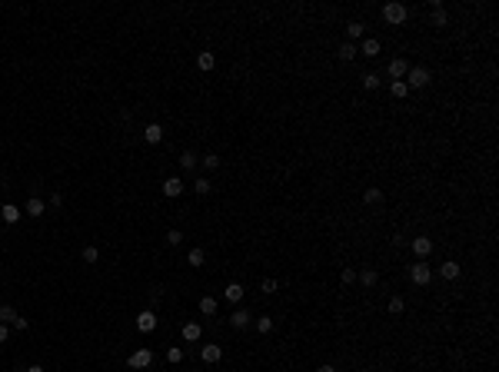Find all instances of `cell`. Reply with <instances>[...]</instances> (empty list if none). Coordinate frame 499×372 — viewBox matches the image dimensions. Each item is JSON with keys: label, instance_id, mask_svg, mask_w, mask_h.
I'll return each mask as SVG.
<instances>
[{"label": "cell", "instance_id": "6da1fadb", "mask_svg": "<svg viewBox=\"0 0 499 372\" xmlns=\"http://www.w3.org/2000/svg\"><path fill=\"white\" fill-rule=\"evenodd\" d=\"M406 17H410V10H406L403 3H396V0L383 7V20H386V23H393V27H403V23H406Z\"/></svg>", "mask_w": 499, "mask_h": 372}, {"label": "cell", "instance_id": "7a4b0ae2", "mask_svg": "<svg viewBox=\"0 0 499 372\" xmlns=\"http://www.w3.org/2000/svg\"><path fill=\"white\" fill-rule=\"evenodd\" d=\"M410 279H413V286H429L432 269L426 266V259H420V263H413V266H410Z\"/></svg>", "mask_w": 499, "mask_h": 372}, {"label": "cell", "instance_id": "3957f363", "mask_svg": "<svg viewBox=\"0 0 499 372\" xmlns=\"http://www.w3.org/2000/svg\"><path fill=\"white\" fill-rule=\"evenodd\" d=\"M429 80H432V73L426 70V66H410V73H406L403 83H406V87H426Z\"/></svg>", "mask_w": 499, "mask_h": 372}, {"label": "cell", "instance_id": "277c9868", "mask_svg": "<svg viewBox=\"0 0 499 372\" xmlns=\"http://www.w3.org/2000/svg\"><path fill=\"white\" fill-rule=\"evenodd\" d=\"M150 362H153V352H150V349L143 346V349L130 352V359H127V366H130V369H146Z\"/></svg>", "mask_w": 499, "mask_h": 372}, {"label": "cell", "instance_id": "5b68a950", "mask_svg": "<svg viewBox=\"0 0 499 372\" xmlns=\"http://www.w3.org/2000/svg\"><path fill=\"white\" fill-rule=\"evenodd\" d=\"M386 73H389V80H406V73H410V63H406L403 57H396V60H389Z\"/></svg>", "mask_w": 499, "mask_h": 372}, {"label": "cell", "instance_id": "8992f818", "mask_svg": "<svg viewBox=\"0 0 499 372\" xmlns=\"http://www.w3.org/2000/svg\"><path fill=\"white\" fill-rule=\"evenodd\" d=\"M137 329H140V332H153L156 329V312L153 309H143V312L137 316Z\"/></svg>", "mask_w": 499, "mask_h": 372}, {"label": "cell", "instance_id": "52a82bcc", "mask_svg": "<svg viewBox=\"0 0 499 372\" xmlns=\"http://www.w3.org/2000/svg\"><path fill=\"white\" fill-rule=\"evenodd\" d=\"M413 252H416L420 259H426V256L432 252V240L429 236H416V240H413Z\"/></svg>", "mask_w": 499, "mask_h": 372}, {"label": "cell", "instance_id": "ba28073f", "mask_svg": "<svg viewBox=\"0 0 499 372\" xmlns=\"http://www.w3.org/2000/svg\"><path fill=\"white\" fill-rule=\"evenodd\" d=\"M180 193H183V180H180V176H170V180H163V196L173 199V196H180Z\"/></svg>", "mask_w": 499, "mask_h": 372}, {"label": "cell", "instance_id": "9c48e42d", "mask_svg": "<svg viewBox=\"0 0 499 372\" xmlns=\"http://www.w3.org/2000/svg\"><path fill=\"white\" fill-rule=\"evenodd\" d=\"M180 336H183L187 342H197L200 336H203V326H200V322H183V329H180Z\"/></svg>", "mask_w": 499, "mask_h": 372}, {"label": "cell", "instance_id": "30bf717a", "mask_svg": "<svg viewBox=\"0 0 499 372\" xmlns=\"http://www.w3.org/2000/svg\"><path fill=\"white\" fill-rule=\"evenodd\" d=\"M459 273H463V266H459V263H453V259L439 266V276H443L446 283H453V279H459Z\"/></svg>", "mask_w": 499, "mask_h": 372}, {"label": "cell", "instance_id": "8fae6325", "mask_svg": "<svg viewBox=\"0 0 499 372\" xmlns=\"http://www.w3.org/2000/svg\"><path fill=\"white\" fill-rule=\"evenodd\" d=\"M250 319H253V316H250V312L240 306V309H236V312L230 316V326H233V329H246V326H250Z\"/></svg>", "mask_w": 499, "mask_h": 372}, {"label": "cell", "instance_id": "7c38bea8", "mask_svg": "<svg viewBox=\"0 0 499 372\" xmlns=\"http://www.w3.org/2000/svg\"><path fill=\"white\" fill-rule=\"evenodd\" d=\"M200 359L213 366V362H220V359H223V349H220V346H203V349H200Z\"/></svg>", "mask_w": 499, "mask_h": 372}, {"label": "cell", "instance_id": "4fadbf2b", "mask_svg": "<svg viewBox=\"0 0 499 372\" xmlns=\"http://www.w3.org/2000/svg\"><path fill=\"white\" fill-rule=\"evenodd\" d=\"M44 209H47V203H44V199L30 196V199H27V209H23V213H27V216H33V219H37V216H44Z\"/></svg>", "mask_w": 499, "mask_h": 372}, {"label": "cell", "instance_id": "5bb4252c", "mask_svg": "<svg viewBox=\"0 0 499 372\" xmlns=\"http://www.w3.org/2000/svg\"><path fill=\"white\" fill-rule=\"evenodd\" d=\"M0 216H3V223H10V226H13V223H17V219H20L23 213H20L17 206H13V203H3V206H0Z\"/></svg>", "mask_w": 499, "mask_h": 372}, {"label": "cell", "instance_id": "9a60e30c", "mask_svg": "<svg viewBox=\"0 0 499 372\" xmlns=\"http://www.w3.org/2000/svg\"><path fill=\"white\" fill-rule=\"evenodd\" d=\"M143 140H146V143H160V140H163V126H160V123H146Z\"/></svg>", "mask_w": 499, "mask_h": 372}, {"label": "cell", "instance_id": "2e32d148", "mask_svg": "<svg viewBox=\"0 0 499 372\" xmlns=\"http://www.w3.org/2000/svg\"><path fill=\"white\" fill-rule=\"evenodd\" d=\"M223 299H226V303H240V299H243V286H240V283H230L226 289H223Z\"/></svg>", "mask_w": 499, "mask_h": 372}, {"label": "cell", "instance_id": "e0dca14e", "mask_svg": "<svg viewBox=\"0 0 499 372\" xmlns=\"http://www.w3.org/2000/svg\"><path fill=\"white\" fill-rule=\"evenodd\" d=\"M216 306H220V303H216L213 296H203V299H200V312H203V316H213Z\"/></svg>", "mask_w": 499, "mask_h": 372}, {"label": "cell", "instance_id": "ac0fdd59", "mask_svg": "<svg viewBox=\"0 0 499 372\" xmlns=\"http://www.w3.org/2000/svg\"><path fill=\"white\" fill-rule=\"evenodd\" d=\"M389 93H393L396 100H403V97H410V87H406L403 80H393V83H389Z\"/></svg>", "mask_w": 499, "mask_h": 372}, {"label": "cell", "instance_id": "d6986e66", "mask_svg": "<svg viewBox=\"0 0 499 372\" xmlns=\"http://www.w3.org/2000/svg\"><path fill=\"white\" fill-rule=\"evenodd\" d=\"M379 199H383V189H379V186H369L363 193V203H369V206H376Z\"/></svg>", "mask_w": 499, "mask_h": 372}, {"label": "cell", "instance_id": "ffe728a7", "mask_svg": "<svg viewBox=\"0 0 499 372\" xmlns=\"http://www.w3.org/2000/svg\"><path fill=\"white\" fill-rule=\"evenodd\" d=\"M446 23H449L446 7H432V27H446Z\"/></svg>", "mask_w": 499, "mask_h": 372}, {"label": "cell", "instance_id": "44dd1931", "mask_svg": "<svg viewBox=\"0 0 499 372\" xmlns=\"http://www.w3.org/2000/svg\"><path fill=\"white\" fill-rule=\"evenodd\" d=\"M197 163H200V156H197V153H190V150L180 156V166H183L187 173H190V170H197Z\"/></svg>", "mask_w": 499, "mask_h": 372}, {"label": "cell", "instance_id": "7402d4cb", "mask_svg": "<svg viewBox=\"0 0 499 372\" xmlns=\"http://www.w3.org/2000/svg\"><path fill=\"white\" fill-rule=\"evenodd\" d=\"M13 319H17V309L13 306H0V322H3V326H13Z\"/></svg>", "mask_w": 499, "mask_h": 372}, {"label": "cell", "instance_id": "603a6c76", "mask_svg": "<svg viewBox=\"0 0 499 372\" xmlns=\"http://www.w3.org/2000/svg\"><path fill=\"white\" fill-rule=\"evenodd\" d=\"M187 263L190 266H203V263H207V252H203V249H190L187 252Z\"/></svg>", "mask_w": 499, "mask_h": 372}, {"label": "cell", "instance_id": "cb8c5ba5", "mask_svg": "<svg viewBox=\"0 0 499 372\" xmlns=\"http://www.w3.org/2000/svg\"><path fill=\"white\" fill-rule=\"evenodd\" d=\"M359 54H363V57H376V54H379V40H363Z\"/></svg>", "mask_w": 499, "mask_h": 372}, {"label": "cell", "instance_id": "d4e9b609", "mask_svg": "<svg viewBox=\"0 0 499 372\" xmlns=\"http://www.w3.org/2000/svg\"><path fill=\"white\" fill-rule=\"evenodd\" d=\"M193 189H197L200 196H207V193H210V189H213V183H210V180H207V176H197V183H193Z\"/></svg>", "mask_w": 499, "mask_h": 372}, {"label": "cell", "instance_id": "484cf974", "mask_svg": "<svg viewBox=\"0 0 499 372\" xmlns=\"http://www.w3.org/2000/svg\"><path fill=\"white\" fill-rule=\"evenodd\" d=\"M200 166H203V170L210 173V170H216V166H220V156H216V153H207L203 160H200Z\"/></svg>", "mask_w": 499, "mask_h": 372}, {"label": "cell", "instance_id": "4316f807", "mask_svg": "<svg viewBox=\"0 0 499 372\" xmlns=\"http://www.w3.org/2000/svg\"><path fill=\"white\" fill-rule=\"evenodd\" d=\"M356 279H359L363 286H376V279H379V276H376V269H363V273L356 276Z\"/></svg>", "mask_w": 499, "mask_h": 372}, {"label": "cell", "instance_id": "83f0119b", "mask_svg": "<svg viewBox=\"0 0 499 372\" xmlns=\"http://www.w3.org/2000/svg\"><path fill=\"white\" fill-rule=\"evenodd\" d=\"M353 57H359V50H356V47L346 40V44L340 47V60H353Z\"/></svg>", "mask_w": 499, "mask_h": 372}, {"label": "cell", "instance_id": "f1b7e54d", "mask_svg": "<svg viewBox=\"0 0 499 372\" xmlns=\"http://www.w3.org/2000/svg\"><path fill=\"white\" fill-rule=\"evenodd\" d=\"M256 332H263V336H266V332H273V319L260 316V319H256Z\"/></svg>", "mask_w": 499, "mask_h": 372}, {"label": "cell", "instance_id": "f546056e", "mask_svg": "<svg viewBox=\"0 0 499 372\" xmlns=\"http://www.w3.org/2000/svg\"><path fill=\"white\" fill-rule=\"evenodd\" d=\"M213 63H216V60H213V54H200V57H197V66H200V70H213Z\"/></svg>", "mask_w": 499, "mask_h": 372}, {"label": "cell", "instance_id": "4dcf8cb0", "mask_svg": "<svg viewBox=\"0 0 499 372\" xmlns=\"http://www.w3.org/2000/svg\"><path fill=\"white\" fill-rule=\"evenodd\" d=\"M403 309H406V303H403V296H393V299H389V312H393V316H399Z\"/></svg>", "mask_w": 499, "mask_h": 372}, {"label": "cell", "instance_id": "1f68e13d", "mask_svg": "<svg viewBox=\"0 0 499 372\" xmlns=\"http://www.w3.org/2000/svg\"><path fill=\"white\" fill-rule=\"evenodd\" d=\"M97 259H100L97 246H83V263H97Z\"/></svg>", "mask_w": 499, "mask_h": 372}, {"label": "cell", "instance_id": "d6a6232c", "mask_svg": "<svg viewBox=\"0 0 499 372\" xmlns=\"http://www.w3.org/2000/svg\"><path fill=\"white\" fill-rule=\"evenodd\" d=\"M166 362H173V366H177V362H183V349H180V346L166 349Z\"/></svg>", "mask_w": 499, "mask_h": 372}, {"label": "cell", "instance_id": "836d02e7", "mask_svg": "<svg viewBox=\"0 0 499 372\" xmlns=\"http://www.w3.org/2000/svg\"><path fill=\"white\" fill-rule=\"evenodd\" d=\"M363 87L366 90H376L379 87V77H376V73H363Z\"/></svg>", "mask_w": 499, "mask_h": 372}, {"label": "cell", "instance_id": "e575fe53", "mask_svg": "<svg viewBox=\"0 0 499 372\" xmlns=\"http://www.w3.org/2000/svg\"><path fill=\"white\" fill-rule=\"evenodd\" d=\"M346 33H350L353 40H356V37H363V23H359V20H353L350 27H346Z\"/></svg>", "mask_w": 499, "mask_h": 372}, {"label": "cell", "instance_id": "d590c367", "mask_svg": "<svg viewBox=\"0 0 499 372\" xmlns=\"http://www.w3.org/2000/svg\"><path fill=\"white\" fill-rule=\"evenodd\" d=\"M166 243H170V246H180V243H183V233H180V230H170V233H166Z\"/></svg>", "mask_w": 499, "mask_h": 372}, {"label": "cell", "instance_id": "8d00e7d4", "mask_svg": "<svg viewBox=\"0 0 499 372\" xmlns=\"http://www.w3.org/2000/svg\"><path fill=\"white\" fill-rule=\"evenodd\" d=\"M260 289H263V293H277V279H263Z\"/></svg>", "mask_w": 499, "mask_h": 372}, {"label": "cell", "instance_id": "74e56055", "mask_svg": "<svg viewBox=\"0 0 499 372\" xmlns=\"http://www.w3.org/2000/svg\"><path fill=\"white\" fill-rule=\"evenodd\" d=\"M47 206H50V209H60V206H64V196H60V193H54V196H50V203H47Z\"/></svg>", "mask_w": 499, "mask_h": 372}, {"label": "cell", "instance_id": "f35d334b", "mask_svg": "<svg viewBox=\"0 0 499 372\" xmlns=\"http://www.w3.org/2000/svg\"><path fill=\"white\" fill-rule=\"evenodd\" d=\"M340 279H343V286H350V283H356V273H353V269H343Z\"/></svg>", "mask_w": 499, "mask_h": 372}, {"label": "cell", "instance_id": "ab89813d", "mask_svg": "<svg viewBox=\"0 0 499 372\" xmlns=\"http://www.w3.org/2000/svg\"><path fill=\"white\" fill-rule=\"evenodd\" d=\"M13 329H17V332H27V319L17 316V319H13Z\"/></svg>", "mask_w": 499, "mask_h": 372}, {"label": "cell", "instance_id": "60d3db41", "mask_svg": "<svg viewBox=\"0 0 499 372\" xmlns=\"http://www.w3.org/2000/svg\"><path fill=\"white\" fill-rule=\"evenodd\" d=\"M7 339H10V329H7L3 322H0V342H7Z\"/></svg>", "mask_w": 499, "mask_h": 372}, {"label": "cell", "instance_id": "b9f144b4", "mask_svg": "<svg viewBox=\"0 0 499 372\" xmlns=\"http://www.w3.org/2000/svg\"><path fill=\"white\" fill-rule=\"evenodd\" d=\"M27 372H44V366H27Z\"/></svg>", "mask_w": 499, "mask_h": 372}, {"label": "cell", "instance_id": "7bdbcfd3", "mask_svg": "<svg viewBox=\"0 0 499 372\" xmlns=\"http://www.w3.org/2000/svg\"><path fill=\"white\" fill-rule=\"evenodd\" d=\"M316 372H336V369H333V366H320V369H316Z\"/></svg>", "mask_w": 499, "mask_h": 372}]
</instances>
